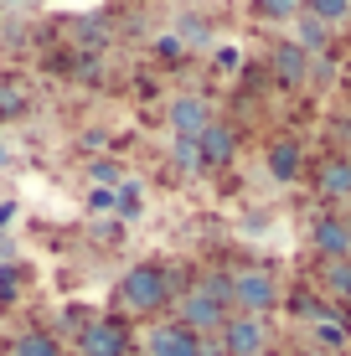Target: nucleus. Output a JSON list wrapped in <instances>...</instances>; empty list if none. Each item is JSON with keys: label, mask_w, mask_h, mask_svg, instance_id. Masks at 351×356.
Returning <instances> with one entry per match:
<instances>
[{"label": "nucleus", "mask_w": 351, "mask_h": 356, "mask_svg": "<svg viewBox=\"0 0 351 356\" xmlns=\"http://www.w3.org/2000/svg\"><path fill=\"white\" fill-rule=\"evenodd\" d=\"M316 341H320V346H346V325L336 321V310H325L316 321Z\"/></svg>", "instance_id": "nucleus-19"}, {"label": "nucleus", "mask_w": 351, "mask_h": 356, "mask_svg": "<svg viewBox=\"0 0 351 356\" xmlns=\"http://www.w3.org/2000/svg\"><path fill=\"white\" fill-rule=\"evenodd\" d=\"M176 36H181V42H197V47L207 42V31H202V21H181V31H176Z\"/></svg>", "instance_id": "nucleus-21"}, {"label": "nucleus", "mask_w": 351, "mask_h": 356, "mask_svg": "<svg viewBox=\"0 0 351 356\" xmlns=\"http://www.w3.org/2000/svg\"><path fill=\"white\" fill-rule=\"evenodd\" d=\"M0 6H26V0H0Z\"/></svg>", "instance_id": "nucleus-25"}, {"label": "nucleus", "mask_w": 351, "mask_h": 356, "mask_svg": "<svg viewBox=\"0 0 351 356\" xmlns=\"http://www.w3.org/2000/svg\"><path fill=\"white\" fill-rule=\"evenodd\" d=\"M300 145H289V140H279V145H269V176L274 181H295L300 176Z\"/></svg>", "instance_id": "nucleus-10"}, {"label": "nucleus", "mask_w": 351, "mask_h": 356, "mask_svg": "<svg viewBox=\"0 0 351 356\" xmlns=\"http://www.w3.org/2000/svg\"><path fill=\"white\" fill-rule=\"evenodd\" d=\"M165 300H171V274H165L161 264H135L124 279H119V305L135 310V315L161 310Z\"/></svg>", "instance_id": "nucleus-1"}, {"label": "nucleus", "mask_w": 351, "mask_h": 356, "mask_svg": "<svg viewBox=\"0 0 351 356\" xmlns=\"http://www.w3.org/2000/svg\"><path fill=\"white\" fill-rule=\"evenodd\" d=\"M16 356H63V351L47 330H26V336H16Z\"/></svg>", "instance_id": "nucleus-15"}, {"label": "nucleus", "mask_w": 351, "mask_h": 356, "mask_svg": "<svg viewBox=\"0 0 351 356\" xmlns=\"http://www.w3.org/2000/svg\"><path fill=\"white\" fill-rule=\"evenodd\" d=\"M145 356H202V336L197 330H186V325H155L150 330V351Z\"/></svg>", "instance_id": "nucleus-6"}, {"label": "nucleus", "mask_w": 351, "mask_h": 356, "mask_svg": "<svg viewBox=\"0 0 351 356\" xmlns=\"http://www.w3.org/2000/svg\"><path fill=\"white\" fill-rule=\"evenodd\" d=\"M171 161H176L181 170H202V150H197V140L176 134V140H171Z\"/></svg>", "instance_id": "nucleus-18"}, {"label": "nucleus", "mask_w": 351, "mask_h": 356, "mask_svg": "<svg viewBox=\"0 0 351 356\" xmlns=\"http://www.w3.org/2000/svg\"><path fill=\"white\" fill-rule=\"evenodd\" d=\"M346 227H351V222H346ZM346 259H351V238H346Z\"/></svg>", "instance_id": "nucleus-26"}, {"label": "nucleus", "mask_w": 351, "mask_h": 356, "mask_svg": "<svg viewBox=\"0 0 351 356\" xmlns=\"http://www.w3.org/2000/svg\"><path fill=\"white\" fill-rule=\"evenodd\" d=\"M305 63H310V52H300L295 42H284L279 52H274V72H279V83H305Z\"/></svg>", "instance_id": "nucleus-11"}, {"label": "nucleus", "mask_w": 351, "mask_h": 356, "mask_svg": "<svg viewBox=\"0 0 351 356\" xmlns=\"http://www.w3.org/2000/svg\"><path fill=\"white\" fill-rule=\"evenodd\" d=\"M295 31H300V52H316V47H325V36H331V26H320V21L316 16H300L295 21Z\"/></svg>", "instance_id": "nucleus-16"}, {"label": "nucleus", "mask_w": 351, "mask_h": 356, "mask_svg": "<svg viewBox=\"0 0 351 356\" xmlns=\"http://www.w3.org/2000/svg\"><path fill=\"white\" fill-rule=\"evenodd\" d=\"M88 176H93V181H99V186H114V181H119V170H114V165H108V161H99V165H93V170H88Z\"/></svg>", "instance_id": "nucleus-22"}, {"label": "nucleus", "mask_w": 351, "mask_h": 356, "mask_svg": "<svg viewBox=\"0 0 351 356\" xmlns=\"http://www.w3.org/2000/svg\"><path fill=\"white\" fill-rule=\"evenodd\" d=\"M181 325L186 330H222L227 325V279H207L202 289H191L181 300Z\"/></svg>", "instance_id": "nucleus-2"}, {"label": "nucleus", "mask_w": 351, "mask_h": 356, "mask_svg": "<svg viewBox=\"0 0 351 356\" xmlns=\"http://www.w3.org/2000/svg\"><path fill=\"white\" fill-rule=\"evenodd\" d=\"M300 356H310V351H300Z\"/></svg>", "instance_id": "nucleus-28"}, {"label": "nucleus", "mask_w": 351, "mask_h": 356, "mask_svg": "<svg viewBox=\"0 0 351 356\" xmlns=\"http://www.w3.org/2000/svg\"><path fill=\"white\" fill-rule=\"evenodd\" d=\"M305 16H316L320 26H341V21L351 16V0H305Z\"/></svg>", "instance_id": "nucleus-13"}, {"label": "nucleus", "mask_w": 351, "mask_h": 356, "mask_svg": "<svg viewBox=\"0 0 351 356\" xmlns=\"http://www.w3.org/2000/svg\"><path fill=\"white\" fill-rule=\"evenodd\" d=\"M227 305H238V315H269L279 305V284L263 268H243L227 279Z\"/></svg>", "instance_id": "nucleus-3"}, {"label": "nucleus", "mask_w": 351, "mask_h": 356, "mask_svg": "<svg viewBox=\"0 0 351 356\" xmlns=\"http://www.w3.org/2000/svg\"><path fill=\"white\" fill-rule=\"evenodd\" d=\"M217 63H222V72H233L243 63V52H238V47H217Z\"/></svg>", "instance_id": "nucleus-23"}, {"label": "nucleus", "mask_w": 351, "mask_h": 356, "mask_svg": "<svg viewBox=\"0 0 351 356\" xmlns=\"http://www.w3.org/2000/svg\"><path fill=\"white\" fill-rule=\"evenodd\" d=\"M325 289L336 300H351V259H325Z\"/></svg>", "instance_id": "nucleus-14"}, {"label": "nucleus", "mask_w": 351, "mask_h": 356, "mask_svg": "<svg viewBox=\"0 0 351 356\" xmlns=\"http://www.w3.org/2000/svg\"><path fill=\"white\" fill-rule=\"evenodd\" d=\"M78 351L83 356H129V330L119 321H88L78 336Z\"/></svg>", "instance_id": "nucleus-5"}, {"label": "nucleus", "mask_w": 351, "mask_h": 356, "mask_svg": "<svg viewBox=\"0 0 351 356\" xmlns=\"http://www.w3.org/2000/svg\"><path fill=\"white\" fill-rule=\"evenodd\" d=\"M263 341H269L263 315H233V321L222 325V356H259Z\"/></svg>", "instance_id": "nucleus-4"}, {"label": "nucleus", "mask_w": 351, "mask_h": 356, "mask_svg": "<svg viewBox=\"0 0 351 356\" xmlns=\"http://www.w3.org/2000/svg\"><path fill=\"white\" fill-rule=\"evenodd\" d=\"M320 196H351V161H325L320 165Z\"/></svg>", "instance_id": "nucleus-12"}, {"label": "nucleus", "mask_w": 351, "mask_h": 356, "mask_svg": "<svg viewBox=\"0 0 351 356\" xmlns=\"http://www.w3.org/2000/svg\"><path fill=\"white\" fill-rule=\"evenodd\" d=\"M212 124V114H207V104H202V98H176V104H171V129L176 134H186V140H197V134L202 129H207Z\"/></svg>", "instance_id": "nucleus-8"}, {"label": "nucleus", "mask_w": 351, "mask_h": 356, "mask_svg": "<svg viewBox=\"0 0 351 356\" xmlns=\"http://www.w3.org/2000/svg\"><path fill=\"white\" fill-rule=\"evenodd\" d=\"M259 10H263V16H279V21H295L300 0H259Z\"/></svg>", "instance_id": "nucleus-20"}, {"label": "nucleus", "mask_w": 351, "mask_h": 356, "mask_svg": "<svg viewBox=\"0 0 351 356\" xmlns=\"http://www.w3.org/2000/svg\"><path fill=\"white\" fill-rule=\"evenodd\" d=\"M155 52H161V57H181V36H176V31L161 36V42H155Z\"/></svg>", "instance_id": "nucleus-24"}, {"label": "nucleus", "mask_w": 351, "mask_h": 356, "mask_svg": "<svg viewBox=\"0 0 351 356\" xmlns=\"http://www.w3.org/2000/svg\"><path fill=\"white\" fill-rule=\"evenodd\" d=\"M114 207H119L124 217H140V207H145V191L135 186V181H119V186H114Z\"/></svg>", "instance_id": "nucleus-17"}, {"label": "nucleus", "mask_w": 351, "mask_h": 356, "mask_svg": "<svg viewBox=\"0 0 351 356\" xmlns=\"http://www.w3.org/2000/svg\"><path fill=\"white\" fill-rule=\"evenodd\" d=\"M0 248H6V232H0Z\"/></svg>", "instance_id": "nucleus-27"}, {"label": "nucleus", "mask_w": 351, "mask_h": 356, "mask_svg": "<svg viewBox=\"0 0 351 356\" xmlns=\"http://www.w3.org/2000/svg\"><path fill=\"white\" fill-rule=\"evenodd\" d=\"M197 150H202V165H227V161H233V150H238V134L227 124H207L197 134Z\"/></svg>", "instance_id": "nucleus-7"}, {"label": "nucleus", "mask_w": 351, "mask_h": 356, "mask_svg": "<svg viewBox=\"0 0 351 356\" xmlns=\"http://www.w3.org/2000/svg\"><path fill=\"white\" fill-rule=\"evenodd\" d=\"M310 238H316V253H320V259H346V238H351V227H346V217H320Z\"/></svg>", "instance_id": "nucleus-9"}]
</instances>
